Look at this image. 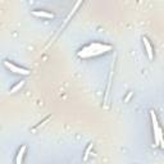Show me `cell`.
Returning <instances> with one entry per match:
<instances>
[{"mask_svg":"<svg viewBox=\"0 0 164 164\" xmlns=\"http://www.w3.org/2000/svg\"><path fill=\"white\" fill-rule=\"evenodd\" d=\"M113 49L112 45L109 44H104V42H91V44L83 46L82 49H80L77 53L78 58H82V59H86V58H94V56L97 55H101L110 51Z\"/></svg>","mask_w":164,"mask_h":164,"instance_id":"obj_1","label":"cell"},{"mask_svg":"<svg viewBox=\"0 0 164 164\" xmlns=\"http://www.w3.org/2000/svg\"><path fill=\"white\" fill-rule=\"evenodd\" d=\"M3 64L5 66V68H8L10 72L16 73V74H22V76H28V74H30V71H28V69L22 68V67H18V66H16V64L10 63L9 60H4Z\"/></svg>","mask_w":164,"mask_h":164,"instance_id":"obj_2","label":"cell"},{"mask_svg":"<svg viewBox=\"0 0 164 164\" xmlns=\"http://www.w3.org/2000/svg\"><path fill=\"white\" fill-rule=\"evenodd\" d=\"M142 41H144V46H145V50H146V54H147V58L153 60L154 59V53H153V46L150 44V41H149L147 37H142Z\"/></svg>","mask_w":164,"mask_h":164,"instance_id":"obj_3","label":"cell"},{"mask_svg":"<svg viewBox=\"0 0 164 164\" xmlns=\"http://www.w3.org/2000/svg\"><path fill=\"white\" fill-rule=\"evenodd\" d=\"M32 16L35 17H39V18H54V14L53 13H49L46 10H32Z\"/></svg>","mask_w":164,"mask_h":164,"instance_id":"obj_4","label":"cell"},{"mask_svg":"<svg viewBox=\"0 0 164 164\" xmlns=\"http://www.w3.org/2000/svg\"><path fill=\"white\" fill-rule=\"evenodd\" d=\"M26 151H27V145H22L19 147V150L17 153V158H16V163L17 164H21L23 162V156H25Z\"/></svg>","mask_w":164,"mask_h":164,"instance_id":"obj_5","label":"cell"},{"mask_svg":"<svg viewBox=\"0 0 164 164\" xmlns=\"http://www.w3.org/2000/svg\"><path fill=\"white\" fill-rule=\"evenodd\" d=\"M150 117H151V123H153V130H155L156 127H159L158 118H156V113L154 110H150Z\"/></svg>","mask_w":164,"mask_h":164,"instance_id":"obj_6","label":"cell"},{"mask_svg":"<svg viewBox=\"0 0 164 164\" xmlns=\"http://www.w3.org/2000/svg\"><path fill=\"white\" fill-rule=\"evenodd\" d=\"M23 85H25V81H19L17 85H14V86L10 89V94H16V92H18L23 87Z\"/></svg>","mask_w":164,"mask_h":164,"instance_id":"obj_7","label":"cell"},{"mask_svg":"<svg viewBox=\"0 0 164 164\" xmlns=\"http://www.w3.org/2000/svg\"><path fill=\"white\" fill-rule=\"evenodd\" d=\"M92 146H94V144H92V142H90L89 146L86 147V150H85V156H83V162H86V160L89 159V155H90V153H91Z\"/></svg>","mask_w":164,"mask_h":164,"instance_id":"obj_8","label":"cell"}]
</instances>
